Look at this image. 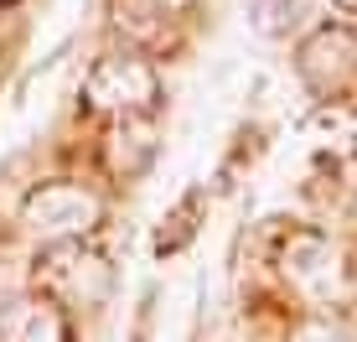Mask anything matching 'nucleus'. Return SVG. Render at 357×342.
<instances>
[{
    "label": "nucleus",
    "instance_id": "nucleus-10",
    "mask_svg": "<svg viewBox=\"0 0 357 342\" xmlns=\"http://www.w3.org/2000/svg\"><path fill=\"white\" fill-rule=\"evenodd\" d=\"M331 6H337V10H357V0H331Z\"/></svg>",
    "mask_w": 357,
    "mask_h": 342
},
{
    "label": "nucleus",
    "instance_id": "nucleus-8",
    "mask_svg": "<svg viewBox=\"0 0 357 342\" xmlns=\"http://www.w3.org/2000/svg\"><path fill=\"white\" fill-rule=\"evenodd\" d=\"M295 342H347V337H342L331 322H305L301 332H295Z\"/></svg>",
    "mask_w": 357,
    "mask_h": 342
},
{
    "label": "nucleus",
    "instance_id": "nucleus-3",
    "mask_svg": "<svg viewBox=\"0 0 357 342\" xmlns=\"http://www.w3.org/2000/svg\"><path fill=\"white\" fill-rule=\"evenodd\" d=\"M42 265H36V285L42 296H52L57 306H98L114 285L109 260L93 249H83V239L73 244H42Z\"/></svg>",
    "mask_w": 357,
    "mask_h": 342
},
{
    "label": "nucleus",
    "instance_id": "nucleus-1",
    "mask_svg": "<svg viewBox=\"0 0 357 342\" xmlns=\"http://www.w3.org/2000/svg\"><path fill=\"white\" fill-rule=\"evenodd\" d=\"M161 99V78H155L151 57L125 47V52H104L83 73V109L93 114H155Z\"/></svg>",
    "mask_w": 357,
    "mask_h": 342
},
{
    "label": "nucleus",
    "instance_id": "nucleus-2",
    "mask_svg": "<svg viewBox=\"0 0 357 342\" xmlns=\"http://www.w3.org/2000/svg\"><path fill=\"white\" fill-rule=\"evenodd\" d=\"M21 223L36 244H73V239H89L104 223V202H98V192L78 187V181H42L21 202Z\"/></svg>",
    "mask_w": 357,
    "mask_h": 342
},
{
    "label": "nucleus",
    "instance_id": "nucleus-7",
    "mask_svg": "<svg viewBox=\"0 0 357 342\" xmlns=\"http://www.w3.org/2000/svg\"><path fill=\"white\" fill-rule=\"evenodd\" d=\"M109 21L135 52H155L171 42V10L161 0H109Z\"/></svg>",
    "mask_w": 357,
    "mask_h": 342
},
{
    "label": "nucleus",
    "instance_id": "nucleus-5",
    "mask_svg": "<svg viewBox=\"0 0 357 342\" xmlns=\"http://www.w3.org/2000/svg\"><path fill=\"white\" fill-rule=\"evenodd\" d=\"M0 342H73L68 306H57L52 296H16L10 306H0Z\"/></svg>",
    "mask_w": 357,
    "mask_h": 342
},
{
    "label": "nucleus",
    "instance_id": "nucleus-6",
    "mask_svg": "<svg viewBox=\"0 0 357 342\" xmlns=\"http://www.w3.org/2000/svg\"><path fill=\"white\" fill-rule=\"evenodd\" d=\"M151 161H155V119L151 114H119L109 140H104V166L130 181Z\"/></svg>",
    "mask_w": 357,
    "mask_h": 342
},
{
    "label": "nucleus",
    "instance_id": "nucleus-9",
    "mask_svg": "<svg viewBox=\"0 0 357 342\" xmlns=\"http://www.w3.org/2000/svg\"><path fill=\"white\" fill-rule=\"evenodd\" d=\"M161 6H166V10H187L192 0H161Z\"/></svg>",
    "mask_w": 357,
    "mask_h": 342
},
{
    "label": "nucleus",
    "instance_id": "nucleus-4",
    "mask_svg": "<svg viewBox=\"0 0 357 342\" xmlns=\"http://www.w3.org/2000/svg\"><path fill=\"white\" fill-rule=\"evenodd\" d=\"M295 68L316 94H347L357 83V36L347 27H316L295 52Z\"/></svg>",
    "mask_w": 357,
    "mask_h": 342
}]
</instances>
